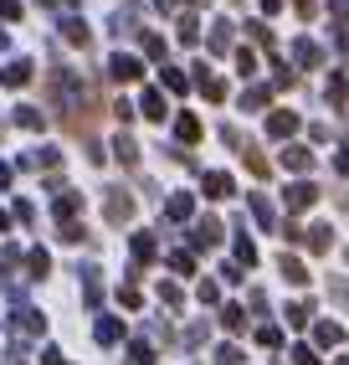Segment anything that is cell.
Listing matches in <instances>:
<instances>
[{"label": "cell", "instance_id": "6da1fadb", "mask_svg": "<svg viewBox=\"0 0 349 365\" xmlns=\"http://www.w3.org/2000/svg\"><path fill=\"white\" fill-rule=\"evenodd\" d=\"M113 78H123V83L139 78V62H134V57H113Z\"/></svg>", "mask_w": 349, "mask_h": 365}, {"label": "cell", "instance_id": "7a4b0ae2", "mask_svg": "<svg viewBox=\"0 0 349 365\" xmlns=\"http://www.w3.org/2000/svg\"><path fill=\"white\" fill-rule=\"evenodd\" d=\"M144 113L149 118H165V98H160V93H144Z\"/></svg>", "mask_w": 349, "mask_h": 365}, {"label": "cell", "instance_id": "3957f363", "mask_svg": "<svg viewBox=\"0 0 349 365\" xmlns=\"http://www.w3.org/2000/svg\"><path fill=\"white\" fill-rule=\"evenodd\" d=\"M313 201V185H293V196H288V206H308Z\"/></svg>", "mask_w": 349, "mask_h": 365}, {"label": "cell", "instance_id": "277c9868", "mask_svg": "<svg viewBox=\"0 0 349 365\" xmlns=\"http://www.w3.org/2000/svg\"><path fill=\"white\" fill-rule=\"evenodd\" d=\"M206 185H211V196H231V180H226V175H211Z\"/></svg>", "mask_w": 349, "mask_h": 365}]
</instances>
